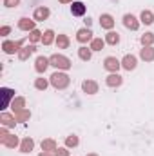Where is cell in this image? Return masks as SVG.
<instances>
[{
  "instance_id": "52a82bcc",
  "label": "cell",
  "mask_w": 154,
  "mask_h": 156,
  "mask_svg": "<svg viewBox=\"0 0 154 156\" xmlns=\"http://www.w3.org/2000/svg\"><path fill=\"white\" fill-rule=\"evenodd\" d=\"M121 67L127 69V71L136 69V56H134V55H125L123 60H121Z\"/></svg>"
},
{
  "instance_id": "d6986e66",
  "label": "cell",
  "mask_w": 154,
  "mask_h": 156,
  "mask_svg": "<svg viewBox=\"0 0 154 156\" xmlns=\"http://www.w3.org/2000/svg\"><path fill=\"white\" fill-rule=\"evenodd\" d=\"M33 147H35V142H33V138H29V136L20 142V151H22V153H31Z\"/></svg>"
},
{
  "instance_id": "2e32d148",
  "label": "cell",
  "mask_w": 154,
  "mask_h": 156,
  "mask_svg": "<svg viewBox=\"0 0 154 156\" xmlns=\"http://www.w3.org/2000/svg\"><path fill=\"white\" fill-rule=\"evenodd\" d=\"M71 13L75 16H83L85 15V4L83 2H73L71 4Z\"/></svg>"
},
{
  "instance_id": "83f0119b",
  "label": "cell",
  "mask_w": 154,
  "mask_h": 156,
  "mask_svg": "<svg viewBox=\"0 0 154 156\" xmlns=\"http://www.w3.org/2000/svg\"><path fill=\"white\" fill-rule=\"evenodd\" d=\"M15 118H16V122H27L31 118V113L26 111V109H22V111H16L15 113Z\"/></svg>"
},
{
  "instance_id": "74e56055",
  "label": "cell",
  "mask_w": 154,
  "mask_h": 156,
  "mask_svg": "<svg viewBox=\"0 0 154 156\" xmlns=\"http://www.w3.org/2000/svg\"><path fill=\"white\" fill-rule=\"evenodd\" d=\"M75 0H60V4H73Z\"/></svg>"
},
{
  "instance_id": "e575fe53",
  "label": "cell",
  "mask_w": 154,
  "mask_h": 156,
  "mask_svg": "<svg viewBox=\"0 0 154 156\" xmlns=\"http://www.w3.org/2000/svg\"><path fill=\"white\" fill-rule=\"evenodd\" d=\"M20 4V0H4V5L5 7H16Z\"/></svg>"
},
{
  "instance_id": "ac0fdd59",
  "label": "cell",
  "mask_w": 154,
  "mask_h": 156,
  "mask_svg": "<svg viewBox=\"0 0 154 156\" xmlns=\"http://www.w3.org/2000/svg\"><path fill=\"white\" fill-rule=\"evenodd\" d=\"M49 18V9L47 7H37L35 9V20L37 22H44Z\"/></svg>"
},
{
  "instance_id": "5bb4252c",
  "label": "cell",
  "mask_w": 154,
  "mask_h": 156,
  "mask_svg": "<svg viewBox=\"0 0 154 156\" xmlns=\"http://www.w3.org/2000/svg\"><path fill=\"white\" fill-rule=\"evenodd\" d=\"M18 29H22V31H33L35 29V20H29V18H20L18 20Z\"/></svg>"
},
{
  "instance_id": "ba28073f",
  "label": "cell",
  "mask_w": 154,
  "mask_h": 156,
  "mask_svg": "<svg viewBox=\"0 0 154 156\" xmlns=\"http://www.w3.org/2000/svg\"><path fill=\"white\" fill-rule=\"evenodd\" d=\"M82 89H83V93H87V94H96V93H98V83H96L94 80H85V82L82 83Z\"/></svg>"
},
{
  "instance_id": "30bf717a",
  "label": "cell",
  "mask_w": 154,
  "mask_h": 156,
  "mask_svg": "<svg viewBox=\"0 0 154 156\" xmlns=\"http://www.w3.org/2000/svg\"><path fill=\"white\" fill-rule=\"evenodd\" d=\"M49 66H51V64H49V58H45V56H38L37 62H35V69H37V73H45V69H47Z\"/></svg>"
},
{
  "instance_id": "7a4b0ae2",
  "label": "cell",
  "mask_w": 154,
  "mask_h": 156,
  "mask_svg": "<svg viewBox=\"0 0 154 156\" xmlns=\"http://www.w3.org/2000/svg\"><path fill=\"white\" fill-rule=\"evenodd\" d=\"M49 82H51V85H53L54 89H65V87L69 85L71 78L67 76L65 73H62V71H56V73H53V75H51Z\"/></svg>"
},
{
  "instance_id": "836d02e7",
  "label": "cell",
  "mask_w": 154,
  "mask_h": 156,
  "mask_svg": "<svg viewBox=\"0 0 154 156\" xmlns=\"http://www.w3.org/2000/svg\"><path fill=\"white\" fill-rule=\"evenodd\" d=\"M54 156H69V151H67L65 147H58V149L54 151Z\"/></svg>"
},
{
  "instance_id": "4dcf8cb0",
  "label": "cell",
  "mask_w": 154,
  "mask_h": 156,
  "mask_svg": "<svg viewBox=\"0 0 154 156\" xmlns=\"http://www.w3.org/2000/svg\"><path fill=\"white\" fill-rule=\"evenodd\" d=\"M47 85H49V82H47L45 78H37V80H35V87H37L38 91H45Z\"/></svg>"
},
{
  "instance_id": "cb8c5ba5",
  "label": "cell",
  "mask_w": 154,
  "mask_h": 156,
  "mask_svg": "<svg viewBox=\"0 0 154 156\" xmlns=\"http://www.w3.org/2000/svg\"><path fill=\"white\" fill-rule=\"evenodd\" d=\"M53 42H54V31H53V29H47V31L42 35V44H44V45H51Z\"/></svg>"
},
{
  "instance_id": "4fadbf2b",
  "label": "cell",
  "mask_w": 154,
  "mask_h": 156,
  "mask_svg": "<svg viewBox=\"0 0 154 156\" xmlns=\"http://www.w3.org/2000/svg\"><path fill=\"white\" fill-rule=\"evenodd\" d=\"M0 123H2L4 127H15L16 118L13 116V115H9V113H2V115H0Z\"/></svg>"
},
{
  "instance_id": "f546056e",
  "label": "cell",
  "mask_w": 154,
  "mask_h": 156,
  "mask_svg": "<svg viewBox=\"0 0 154 156\" xmlns=\"http://www.w3.org/2000/svg\"><path fill=\"white\" fill-rule=\"evenodd\" d=\"M142 44H143V47H147V45H152L154 44V35L152 33H145V35H142Z\"/></svg>"
},
{
  "instance_id": "f35d334b",
  "label": "cell",
  "mask_w": 154,
  "mask_h": 156,
  "mask_svg": "<svg viewBox=\"0 0 154 156\" xmlns=\"http://www.w3.org/2000/svg\"><path fill=\"white\" fill-rule=\"evenodd\" d=\"M38 156H54V154H51V153H45V151H44V153H40Z\"/></svg>"
},
{
  "instance_id": "ffe728a7",
  "label": "cell",
  "mask_w": 154,
  "mask_h": 156,
  "mask_svg": "<svg viewBox=\"0 0 154 156\" xmlns=\"http://www.w3.org/2000/svg\"><path fill=\"white\" fill-rule=\"evenodd\" d=\"M56 149H58V147H56V142H54V140L47 138V140L42 142V151H45V153H54Z\"/></svg>"
},
{
  "instance_id": "ab89813d",
  "label": "cell",
  "mask_w": 154,
  "mask_h": 156,
  "mask_svg": "<svg viewBox=\"0 0 154 156\" xmlns=\"http://www.w3.org/2000/svg\"><path fill=\"white\" fill-rule=\"evenodd\" d=\"M87 156H98V154H96V153H89Z\"/></svg>"
},
{
  "instance_id": "d590c367",
  "label": "cell",
  "mask_w": 154,
  "mask_h": 156,
  "mask_svg": "<svg viewBox=\"0 0 154 156\" xmlns=\"http://www.w3.org/2000/svg\"><path fill=\"white\" fill-rule=\"evenodd\" d=\"M9 33H11V27H9V26H4V27H0V35H2V37H7Z\"/></svg>"
},
{
  "instance_id": "277c9868",
  "label": "cell",
  "mask_w": 154,
  "mask_h": 156,
  "mask_svg": "<svg viewBox=\"0 0 154 156\" xmlns=\"http://www.w3.org/2000/svg\"><path fill=\"white\" fill-rule=\"evenodd\" d=\"M103 67L107 71H111V73H118V69L121 67V62L118 58H114V56H107L105 62H103Z\"/></svg>"
},
{
  "instance_id": "7402d4cb",
  "label": "cell",
  "mask_w": 154,
  "mask_h": 156,
  "mask_svg": "<svg viewBox=\"0 0 154 156\" xmlns=\"http://www.w3.org/2000/svg\"><path fill=\"white\" fill-rule=\"evenodd\" d=\"M0 144H2V145H5V147H9V149H15V147L18 145V138H16L15 134H7V138H5V140H2Z\"/></svg>"
},
{
  "instance_id": "6da1fadb",
  "label": "cell",
  "mask_w": 154,
  "mask_h": 156,
  "mask_svg": "<svg viewBox=\"0 0 154 156\" xmlns=\"http://www.w3.org/2000/svg\"><path fill=\"white\" fill-rule=\"evenodd\" d=\"M49 64L53 66V67H56L58 71H67V69H71V60L67 58V56H64V55H53V56H49Z\"/></svg>"
},
{
  "instance_id": "8992f818",
  "label": "cell",
  "mask_w": 154,
  "mask_h": 156,
  "mask_svg": "<svg viewBox=\"0 0 154 156\" xmlns=\"http://www.w3.org/2000/svg\"><path fill=\"white\" fill-rule=\"evenodd\" d=\"M123 26H125L127 29H131V31H136V29L140 27V22L136 20V16H132V15H125V16H123Z\"/></svg>"
},
{
  "instance_id": "f1b7e54d",
  "label": "cell",
  "mask_w": 154,
  "mask_h": 156,
  "mask_svg": "<svg viewBox=\"0 0 154 156\" xmlns=\"http://www.w3.org/2000/svg\"><path fill=\"white\" fill-rule=\"evenodd\" d=\"M103 45H105V40L102 38H93V42H91V49L93 51H102Z\"/></svg>"
},
{
  "instance_id": "d4e9b609",
  "label": "cell",
  "mask_w": 154,
  "mask_h": 156,
  "mask_svg": "<svg viewBox=\"0 0 154 156\" xmlns=\"http://www.w3.org/2000/svg\"><path fill=\"white\" fill-rule=\"evenodd\" d=\"M56 45H58V49H67L69 47V37L67 35H58L56 37Z\"/></svg>"
},
{
  "instance_id": "603a6c76",
  "label": "cell",
  "mask_w": 154,
  "mask_h": 156,
  "mask_svg": "<svg viewBox=\"0 0 154 156\" xmlns=\"http://www.w3.org/2000/svg\"><path fill=\"white\" fill-rule=\"evenodd\" d=\"M11 107H13V111H15V113H16V111H22V109L26 107V98H22V96L15 98V100L11 102Z\"/></svg>"
},
{
  "instance_id": "8d00e7d4",
  "label": "cell",
  "mask_w": 154,
  "mask_h": 156,
  "mask_svg": "<svg viewBox=\"0 0 154 156\" xmlns=\"http://www.w3.org/2000/svg\"><path fill=\"white\" fill-rule=\"evenodd\" d=\"M5 138H7V131H5V127H4V129H0V142L5 140Z\"/></svg>"
},
{
  "instance_id": "1f68e13d",
  "label": "cell",
  "mask_w": 154,
  "mask_h": 156,
  "mask_svg": "<svg viewBox=\"0 0 154 156\" xmlns=\"http://www.w3.org/2000/svg\"><path fill=\"white\" fill-rule=\"evenodd\" d=\"M42 35H44V33H40L38 29H33V31L29 33V40H31V44H35V42L42 40Z\"/></svg>"
},
{
  "instance_id": "9a60e30c",
  "label": "cell",
  "mask_w": 154,
  "mask_h": 156,
  "mask_svg": "<svg viewBox=\"0 0 154 156\" xmlns=\"http://www.w3.org/2000/svg\"><path fill=\"white\" fill-rule=\"evenodd\" d=\"M140 56H142V60H145V62H152L154 60V47L152 45L143 47V49L140 51Z\"/></svg>"
},
{
  "instance_id": "4316f807",
  "label": "cell",
  "mask_w": 154,
  "mask_h": 156,
  "mask_svg": "<svg viewBox=\"0 0 154 156\" xmlns=\"http://www.w3.org/2000/svg\"><path fill=\"white\" fill-rule=\"evenodd\" d=\"M142 22L145 24V26H151L154 22V15L149 11V9H145V11H142Z\"/></svg>"
},
{
  "instance_id": "e0dca14e",
  "label": "cell",
  "mask_w": 154,
  "mask_h": 156,
  "mask_svg": "<svg viewBox=\"0 0 154 156\" xmlns=\"http://www.w3.org/2000/svg\"><path fill=\"white\" fill-rule=\"evenodd\" d=\"M0 91H2V94H4V104H2V109H5V107H9V102H11V98H13L15 91H13V89H9V87H2Z\"/></svg>"
},
{
  "instance_id": "d6a6232c",
  "label": "cell",
  "mask_w": 154,
  "mask_h": 156,
  "mask_svg": "<svg viewBox=\"0 0 154 156\" xmlns=\"http://www.w3.org/2000/svg\"><path fill=\"white\" fill-rule=\"evenodd\" d=\"M78 142H80V140H78V136H75V134L65 138V145H67V147H76Z\"/></svg>"
},
{
  "instance_id": "8fae6325",
  "label": "cell",
  "mask_w": 154,
  "mask_h": 156,
  "mask_svg": "<svg viewBox=\"0 0 154 156\" xmlns=\"http://www.w3.org/2000/svg\"><path fill=\"white\" fill-rule=\"evenodd\" d=\"M121 82H123V78L120 76L118 73H111L109 76L105 78V83H107L109 87H120V85H121Z\"/></svg>"
},
{
  "instance_id": "484cf974",
  "label": "cell",
  "mask_w": 154,
  "mask_h": 156,
  "mask_svg": "<svg viewBox=\"0 0 154 156\" xmlns=\"http://www.w3.org/2000/svg\"><path fill=\"white\" fill-rule=\"evenodd\" d=\"M120 42V35L116 33V31H109L107 35H105V44H111V45H116Z\"/></svg>"
},
{
  "instance_id": "44dd1931",
  "label": "cell",
  "mask_w": 154,
  "mask_h": 156,
  "mask_svg": "<svg viewBox=\"0 0 154 156\" xmlns=\"http://www.w3.org/2000/svg\"><path fill=\"white\" fill-rule=\"evenodd\" d=\"M78 56H80L83 62H89V60H91V56H93V49L83 45V47H80V49H78Z\"/></svg>"
},
{
  "instance_id": "5b68a950",
  "label": "cell",
  "mask_w": 154,
  "mask_h": 156,
  "mask_svg": "<svg viewBox=\"0 0 154 156\" xmlns=\"http://www.w3.org/2000/svg\"><path fill=\"white\" fill-rule=\"evenodd\" d=\"M76 40L80 44H85V42H93V31L89 27H83L76 33Z\"/></svg>"
},
{
  "instance_id": "9c48e42d",
  "label": "cell",
  "mask_w": 154,
  "mask_h": 156,
  "mask_svg": "<svg viewBox=\"0 0 154 156\" xmlns=\"http://www.w3.org/2000/svg\"><path fill=\"white\" fill-rule=\"evenodd\" d=\"M37 51V47H35V44H31V45H26V47H22L20 51H18V58L24 62V60H27L33 53Z\"/></svg>"
},
{
  "instance_id": "3957f363",
  "label": "cell",
  "mask_w": 154,
  "mask_h": 156,
  "mask_svg": "<svg viewBox=\"0 0 154 156\" xmlns=\"http://www.w3.org/2000/svg\"><path fill=\"white\" fill-rule=\"evenodd\" d=\"M22 44H24V40H16V42L5 40V42L2 44V49H4V53H7V55H15V53H18V51L22 49Z\"/></svg>"
},
{
  "instance_id": "7c38bea8",
  "label": "cell",
  "mask_w": 154,
  "mask_h": 156,
  "mask_svg": "<svg viewBox=\"0 0 154 156\" xmlns=\"http://www.w3.org/2000/svg\"><path fill=\"white\" fill-rule=\"evenodd\" d=\"M100 26H102L103 29H109V31H111V29L114 27V18H113L111 15H107V13H105V15H102V16H100Z\"/></svg>"
}]
</instances>
